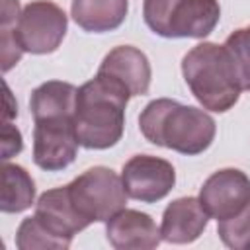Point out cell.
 <instances>
[{
	"label": "cell",
	"instance_id": "1",
	"mask_svg": "<svg viewBox=\"0 0 250 250\" xmlns=\"http://www.w3.org/2000/svg\"><path fill=\"white\" fill-rule=\"evenodd\" d=\"M131 94L109 80L96 74L76 92L74 129L80 146L105 150L115 146L125 129V107Z\"/></svg>",
	"mask_w": 250,
	"mask_h": 250
},
{
	"label": "cell",
	"instance_id": "2",
	"mask_svg": "<svg viewBox=\"0 0 250 250\" xmlns=\"http://www.w3.org/2000/svg\"><path fill=\"white\" fill-rule=\"evenodd\" d=\"M139 129L148 143L188 156L207 150L217 133L215 119L207 111L170 98L148 102L139 115Z\"/></svg>",
	"mask_w": 250,
	"mask_h": 250
},
{
	"label": "cell",
	"instance_id": "3",
	"mask_svg": "<svg viewBox=\"0 0 250 250\" xmlns=\"http://www.w3.org/2000/svg\"><path fill=\"white\" fill-rule=\"evenodd\" d=\"M182 74L203 109L225 113L240 98V84L225 45L203 41L182 59Z\"/></svg>",
	"mask_w": 250,
	"mask_h": 250
},
{
	"label": "cell",
	"instance_id": "4",
	"mask_svg": "<svg viewBox=\"0 0 250 250\" xmlns=\"http://www.w3.org/2000/svg\"><path fill=\"white\" fill-rule=\"evenodd\" d=\"M66 188L72 205L90 225L107 223L113 215L125 209L129 197L123 188L121 176L105 166L88 168L70 184H66Z\"/></svg>",
	"mask_w": 250,
	"mask_h": 250
},
{
	"label": "cell",
	"instance_id": "5",
	"mask_svg": "<svg viewBox=\"0 0 250 250\" xmlns=\"http://www.w3.org/2000/svg\"><path fill=\"white\" fill-rule=\"evenodd\" d=\"M66 27L68 18L61 6L49 0H33L23 6L14 25V37L23 53L47 55L59 49Z\"/></svg>",
	"mask_w": 250,
	"mask_h": 250
},
{
	"label": "cell",
	"instance_id": "6",
	"mask_svg": "<svg viewBox=\"0 0 250 250\" xmlns=\"http://www.w3.org/2000/svg\"><path fill=\"white\" fill-rule=\"evenodd\" d=\"M78 137L72 117L37 119L33 127V162L47 172L70 166L78 152Z\"/></svg>",
	"mask_w": 250,
	"mask_h": 250
},
{
	"label": "cell",
	"instance_id": "7",
	"mask_svg": "<svg viewBox=\"0 0 250 250\" xmlns=\"http://www.w3.org/2000/svg\"><path fill=\"white\" fill-rule=\"evenodd\" d=\"M121 182L131 199L141 203H156L172 191L176 184V170L164 158L152 154H135L123 164Z\"/></svg>",
	"mask_w": 250,
	"mask_h": 250
},
{
	"label": "cell",
	"instance_id": "8",
	"mask_svg": "<svg viewBox=\"0 0 250 250\" xmlns=\"http://www.w3.org/2000/svg\"><path fill=\"white\" fill-rule=\"evenodd\" d=\"M199 203L217 221L234 217L250 205V178L238 168H221L203 182Z\"/></svg>",
	"mask_w": 250,
	"mask_h": 250
},
{
	"label": "cell",
	"instance_id": "9",
	"mask_svg": "<svg viewBox=\"0 0 250 250\" xmlns=\"http://www.w3.org/2000/svg\"><path fill=\"white\" fill-rule=\"evenodd\" d=\"M98 74L107 76L109 80L123 86L131 94V98L145 96L150 88V78H152V70L146 55L133 45L113 47L104 57Z\"/></svg>",
	"mask_w": 250,
	"mask_h": 250
},
{
	"label": "cell",
	"instance_id": "10",
	"mask_svg": "<svg viewBox=\"0 0 250 250\" xmlns=\"http://www.w3.org/2000/svg\"><path fill=\"white\" fill-rule=\"evenodd\" d=\"M107 242L115 250H150L162 240L160 229L148 213L121 209L105 223Z\"/></svg>",
	"mask_w": 250,
	"mask_h": 250
},
{
	"label": "cell",
	"instance_id": "11",
	"mask_svg": "<svg viewBox=\"0 0 250 250\" xmlns=\"http://www.w3.org/2000/svg\"><path fill=\"white\" fill-rule=\"evenodd\" d=\"M35 217L53 234H57L66 242H72L74 234H78L90 225L72 205L66 186L43 191L35 203Z\"/></svg>",
	"mask_w": 250,
	"mask_h": 250
},
{
	"label": "cell",
	"instance_id": "12",
	"mask_svg": "<svg viewBox=\"0 0 250 250\" xmlns=\"http://www.w3.org/2000/svg\"><path fill=\"white\" fill-rule=\"evenodd\" d=\"M209 215L199 203V197H178L162 213L160 234L170 244H189L207 229Z\"/></svg>",
	"mask_w": 250,
	"mask_h": 250
},
{
	"label": "cell",
	"instance_id": "13",
	"mask_svg": "<svg viewBox=\"0 0 250 250\" xmlns=\"http://www.w3.org/2000/svg\"><path fill=\"white\" fill-rule=\"evenodd\" d=\"M219 0H180L168 21V39H203L219 23Z\"/></svg>",
	"mask_w": 250,
	"mask_h": 250
},
{
	"label": "cell",
	"instance_id": "14",
	"mask_svg": "<svg viewBox=\"0 0 250 250\" xmlns=\"http://www.w3.org/2000/svg\"><path fill=\"white\" fill-rule=\"evenodd\" d=\"M129 10V0H72L70 16L84 31L105 33L117 29Z\"/></svg>",
	"mask_w": 250,
	"mask_h": 250
},
{
	"label": "cell",
	"instance_id": "15",
	"mask_svg": "<svg viewBox=\"0 0 250 250\" xmlns=\"http://www.w3.org/2000/svg\"><path fill=\"white\" fill-rule=\"evenodd\" d=\"M78 88L62 80H47L31 92L29 109L33 121L51 117H72Z\"/></svg>",
	"mask_w": 250,
	"mask_h": 250
},
{
	"label": "cell",
	"instance_id": "16",
	"mask_svg": "<svg viewBox=\"0 0 250 250\" xmlns=\"http://www.w3.org/2000/svg\"><path fill=\"white\" fill-rule=\"evenodd\" d=\"M35 201V182L20 164H2V213H21Z\"/></svg>",
	"mask_w": 250,
	"mask_h": 250
},
{
	"label": "cell",
	"instance_id": "17",
	"mask_svg": "<svg viewBox=\"0 0 250 250\" xmlns=\"http://www.w3.org/2000/svg\"><path fill=\"white\" fill-rule=\"evenodd\" d=\"M16 246L20 250H66L70 242L53 234L35 215L25 217L16 232Z\"/></svg>",
	"mask_w": 250,
	"mask_h": 250
},
{
	"label": "cell",
	"instance_id": "18",
	"mask_svg": "<svg viewBox=\"0 0 250 250\" xmlns=\"http://www.w3.org/2000/svg\"><path fill=\"white\" fill-rule=\"evenodd\" d=\"M223 45L232 61L240 88L250 90V27L234 29Z\"/></svg>",
	"mask_w": 250,
	"mask_h": 250
},
{
	"label": "cell",
	"instance_id": "19",
	"mask_svg": "<svg viewBox=\"0 0 250 250\" xmlns=\"http://www.w3.org/2000/svg\"><path fill=\"white\" fill-rule=\"evenodd\" d=\"M217 232L225 246L232 250H250V205L234 217L219 221Z\"/></svg>",
	"mask_w": 250,
	"mask_h": 250
},
{
	"label": "cell",
	"instance_id": "20",
	"mask_svg": "<svg viewBox=\"0 0 250 250\" xmlns=\"http://www.w3.org/2000/svg\"><path fill=\"white\" fill-rule=\"evenodd\" d=\"M180 0H143V18L152 33L166 37L170 16Z\"/></svg>",
	"mask_w": 250,
	"mask_h": 250
},
{
	"label": "cell",
	"instance_id": "21",
	"mask_svg": "<svg viewBox=\"0 0 250 250\" xmlns=\"http://www.w3.org/2000/svg\"><path fill=\"white\" fill-rule=\"evenodd\" d=\"M21 148H23L21 133L10 121H4V125H2V160L8 162V158L21 152Z\"/></svg>",
	"mask_w": 250,
	"mask_h": 250
}]
</instances>
